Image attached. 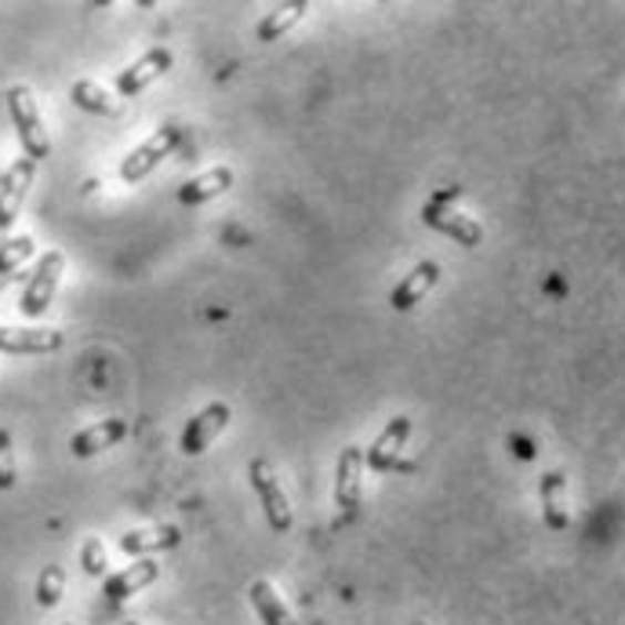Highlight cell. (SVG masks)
<instances>
[{
  "label": "cell",
  "mask_w": 625,
  "mask_h": 625,
  "mask_svg": "<svg viewBox=\"0 0 625 625\" xmlns=\"http://www.w3.org/2000/svg\"><path fill=\"white\" fill-rule=\"evenodd\" d=\"M8 113H11V124H16V135L22 142V153L25 161L41 164L51 156V139L44 132V121H41V110H37V99L33 91L25 84L8 88Z\"/></svg>",
  "instance_id": "1"
},
{
  "label": "cell",
  "mask_w": 625,
  "mask_h": 625,
  "mask_svg": "<svg viewBox=\"0 0 625 625\" xmlns=\"http://www.w3.org/2000/svg\"><path fill=\"white\" fill-rule=\"evenodd\" d=\"M411 625H426V622H411Z\"/></svg>",
  "instance_id": "26"
},
{
  "label": "cell",
  "mask_w": 625,
  "mask_h": 625,
  "mask_svg": "<svg viewBox=\"0 0 625 625\" xmlns=\"http://www.w3.org/2000/svg\"><path fill=\"white\" fill-rule=\"evenodd\" d=\"M306 11H309L306 0H291V4H277L263 22H258V41H266V44H269V41H280V37L288 33L295 22H303V19H306Z\"/></svg>",
  "instance_id": "19"
},
{
  "label": "cell",
  "mask_w": 625,
  "mask_h": 625,
  "mask_svg": "<svg viewBox=\"0 0 625 625\" xmlns=\"http://www.w3.org/2000/svg\"><path fill=\"white\" fill-rule=\"evenodd\" d=\"M363 451L357 444L342 448L335 465V502L342 505V513H354L363 502Z\"/></svg>",
  "instance_id": "7"
},
{
  "label": "cell",
  "mask_w": 625,
  "mask_h": 625,
  "mask_svg": "<svg viewBox=\"0 0 625 625\" xmlns=\"http://www.w3.org/2000/svg\"><path fill=\"white\" fill-rule=\"evenodd\" d=\"M156 578H161V564H156L153 556H139L135 564H127L124 571H116V575L106 578V593L110 601H127V596L142 593L146 585H153Z\"/></svg>",
  "instance_id": "14"
},
{
  "label": "cell",
  "mask_w": 625,
  "mask_h": 625,
  "mask_svg": "<svg viewBox=\"0 0 625 625\" xmlns=\"http://www.w3.org/2000/svg\"><path fill=\"white\" fill-rule=\"evenodd\" d=\"M19 480V469H16V444H11V433L8 429H0V491H11Z\"/></svg>",
  "instance_id": "23"
},
{
  "label": "cell",
  "mask_w": 625,
  "mask_h": 625,
  "mask_svg": "<svg viewBox=\"0 0 625 625\" xmlns=\"http://www.w3.org/2000/svg\"><path fill=\"white\" fill-rule=\"evenodd\" d=\"M37 252V244L33 237H16V240H8V244H0V273H11V269H19L25 258H30Z\"/></svg>",
  "instance_id": "22"
},
{
  "label": "cell",
  "mask_w": 625,
  "mask_h": 625,
  "mask_svg": "<svg viewBox=\"0 0 625 625\" xmlns=\"http://www.w3.org/2000/svg\"><path fill=\"white\" fill-rule=\"evenodd\" d=\"M226 426H229V403H223V400L207 403V408H201V411L186 422V429H182V437H178L182 454L197 459V454H204L207 448L215 444L218 437H223Z\"/></svg>",
  "instance_id": "5"
},
{
  "label": "cell",
  "mask_w": 625,
  "mask_h": 625,
  "mask_svg": "<svg viewBox=\"0 0 625 625\" xmlns=\"http://www.w3.org/2000/svg\"><path fill=\"white\" fill-rule=\"evenodd\" d=\"M81 564L91 578H99V575H106V550H102V542L99 539H88L84 542V550H81Z\"/></svg>",
  "instance_id": "24"
},
{
  "label": "cell",
  "mask_w": 625,
  "mask_h": 625,
  "mask_svg": "<svg viewBox=\"0 0 625 625\" xmlns=\"http://www.w3.org/2000/svg\"><path fill=\"white\" fill-rule=\"evenodd\" d=\"M73 102L81 110H88V113H99V116H121V102H116L113 95L102 84H95V81H76L73 84Z\"/></svg>",
  "instance_id": "20"
},
{
  "label": "cell",
  "mask_w": 625,
  "mask_h": 625,
  "mask_svg": "<svg viewBox=\"0 0 625 625\" xmlns=\"http://www.w3.org/2000/svg\"><path fill=\"white\" fill-rule=\"evenodd\" d=\"M426 226H433L437 233H448L454 244H462L465 252H473V247L484 244V229L480 223H473L469 215H459V212H440V207H426L422 212Z\"/></svg>",
  "instance_id": "15"
},
{
  "label": "cell",
  "mask_w": 625,
  "mask_h": 625,
  "mask_svg": "<svg viewBox=\"0 0 625 625\" xmlns=\"http://www.w3.org/2000/svg\"><path fill=\"white\" fill-rule=\"evenodd\" d=\"M62 273H66V255H62V252H44L41 263H37V269H33L30 284H25L22 303H19L25 320H41L44 312L51 309V298H55Z\"/></svg>",
  "instance_id": "3"
},
{
  "label": "cell",
  "mask_w": 625,
  "mask_h": 625,
  "mask_svg": "<svg viewBox=\"0 0 625 625\" xmlns=\"http://www.w3.org/2000/svg\"><path fill=\"white\" fill-rule=\"evenodd\" d=\"M247 477H252V488L258 494V502H263V513H266V524L277 531V535H288L295 516H291V502L288 494H284L277 473H273V465L266 459H255L252 469H247Z\"/></svg>",
  "instance_id": "4"
},
{
  "label": "cell",
  "mask_w": 625,
  "mask_h": 625,
  "mask_svg": "<svg viewBox=\"0 0 625 625\" xmlns=\"http://www.w3.org/2000/svg\"><path fill=\"white\" fill-rule=\"evenodd\" d=\"M121 625H139V622H121Z\"/></svg>",
  "instance_id": "25"
},
{
  "label": "cell",
  "mask_w": 625,
  "mask_h": 625,
  "mask_svg": "<svg viewBox=\"0 0 625 625\" xmlns=\"http://www.w3.org/2000/svg\"><path fill=\"white\" fill-rule=\"evenodd\" d=\"M539 499H542V516L550 531H567V477L560 469H545L539 480Z\"/></svg>",
  "instance_id": "13"
},
{
  "label": "cell",
  "mask_w": 625,
  "mask_h": 625,
  "mask_svg": "<svg viewBox=\"0 0 625 625\" xmlns=\"http://www.w3.org/2000/svg\"><path fill=\"white\" fill-rule=\"evenodd\" d=\"M233 186V167L226 164H218L212 167V172H204L197 178H189L186 186L178 189V204H186V207H197L204 201H212V197H223V193Z\"/></svg>",
  "instance_id": "16"
},
{
  "label": "cell",
  "mask_w": 625,
  "mask_h": 625,
  "mask_svg": "<svg viewBox=\"0 0 625 625\" xmlns=\"http://www.w3.org/2000/svg\"><path fill=\"white\" fill-rule=\"evenodd\" d=\"M437 280H440V266L433 263V258H426V263L414 266L408 277H403L397 288L389 291V306H393L397 312H411L429 291L437 288Z\"/></svg>",
  "instance_id": "11"
},
{
  "label": "cell",
  "mask_w": 625,
  "mask_h": 625,
  "mask_svg": "<svg viewBox=\"0 0 625 625\" xmlns=\"http://www.w3.org/2000/svg\"><path fill=\"white\" fill-rule=\"evenodd\" d=\"M182 135H186V127H182V124L156 127V132L142 142V146H135L132 153L124 156V164H121V182H124V186H139V182L164 161V156H172V150L182 142Z\"/></svg>",
  "instance_id": "2"
},
{
  "label": "cell",
  "mask_w": 625,
  "mask_h": 625,
  "mask_svg": "<svg viewBox=\"0 0 625 625\" xmlns=\"http://www.w3.org/2000/svg\"><path fill=\"white\" fill-rule=\"evenodd\" d=\"M172 51L167 48H153V51H146V55H142L139 62H132V66H127L121 76H116V95L121 99H135L139 91H146L156 76H164L167 70H172Z\"/></svg>",
  "instance_id": "8"
},
{
  "label": "cell",
  "mask_w": 625,
  "mask_h": 625,
  "mask_svg": "<svg viewBox=\"0 0 625 625\" xmlns=\"http://www.w3.org/2000/svg\"><path fill=\"white\" fill-rule=\"evenodd\" d=\"M66 625H73V622H66Z\"/></svg>",
  "instance_id": "27"
},
{
  "label": "cell",
  "mask_w": 625,
  "mask_h": 625,
  "mask_svg": "<svg viewBox=\"0 0 625 625\" xmlns=\"http://www.w3.org/2000/svg\"><path fill=\"white\" fill-rule=\"evenodd\" d=\"M62 349V331L55 328H0V354L8 357H41Z\"/></svg>",
  "instance_id": "9"
},
{
  "label": "cell",
  "mask_w": 625,
  "mask_h": 625,
  "mask_svg": "<svg viewBox=\"0 0 625 625\" xmlns=\"http://www.w3.org/2000/svg\"><path fill=\"white\" fill-rule=\"evenodd\" d=\"M33 178H37V164L25 161V156L0 175V233L16 226L22 204H25V197H30Z\"/></svg>",
  "instance_id": "6"
},
{
  "label": "cell",
  "mask_w": 625,
  "mask_h": 625,
  "mask_svg": "<svg viewBox=\"0 0 625 625\" xmlns=\"http://www.w3.org/2000/svg\"><path fill=\"white\" fill-rule=\"evenodd\" d=\"M411 437V419L408 414H397V419H389V426L379 433V440L363 451V465L375 469V473H389V469L397 465V454L403 451Z\"/></svg>",
  "instance_id": "10"
},
{
  "label": "cell",
  "mask_w": 625,
  "mask_h": 625,
  "mask_svg": "<svg viewBox=\"0 0 625 625\" xmlns=\"http://www.w3.org/2000/svg\"><path fill=\"white\" fill-rule=\"evenodd\" d=\"M62 593H66V567L48 564L41 571V578H37V604H41L44 611H51L62 601Z\"/></svg>",
  "instance_id": "21"
},
{
  "label": "cell",
  "mask_w": 625,
  "mask_h": 625,
  "mask_svg": "<svg viewBox=\"0 0 625 625\" xmlns=\"http://www.w3.org/2000/svg\"><path fill=\"white\" fill-rule=\"evenodd\" d=\"M252 604L258 611V618H263V625H298L288 604L280 601V593L273 590V582H266V578L252 582Z\"/></svg>",
  "instance_id": "18"
},
{
  "label": "cell",
  "mask_w": 625,
  "mask_h": 625,
  "mask_svg": "<svg viewBox=\"0 0 625 625\" xmlns=\"http://www.w3.org/2000/svg\"><path fill=\"white\" fill-rule=\"evenodd\" d=\"M124 437H127V419H99L95 426L81 429V433L70 440V451H73V459H95L99 451L116 448Z\"/></svg>",
  "instance_id": "12"
},
{
  "label": "cell",
  "mask_w": 625,
  "mask_h": 625,
  "mask_svg": "<svg viewBox=\"0 0 625 625\" xmlns=\"http://www.w3.org/2000/svg\"><path fill=\"white\" fill-rule=\"evenodd\" d=\"M178 542H182L178 527L161 524V527H150V531H127V535L121 539V550L127 556H153V553L175 550Z\"/></svg>",
  "instance_id": "17"
}]
</instances>
